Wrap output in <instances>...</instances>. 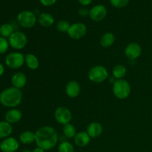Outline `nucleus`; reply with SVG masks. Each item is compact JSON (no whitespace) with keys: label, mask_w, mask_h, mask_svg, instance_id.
<instances>
[{"label":"nucleus","mask_w":152,"mask_h":152,"mask_svg":"<svg viewBox=\"0 0 152 152\" xmlns=\"http://www.w3.org/2000/svg\"><path fill=\"white\" fill-rule=\"evenodd\" d=\"M115 42L114 34L111 32H106L101 37L99 44L103 48H108L114 45Z\"/></svg>","instance_id":"20"},{"label":"nucleus","mask_w":152,"mask_h":152,"mask_svg":"<svg viewBox=\"0 0 152 152\" xmlns=\"http://www.w3.org/2000/svg\"><path fill=\"white\" fill-rule=\"evenodd\" d=\"M4 62L11 69H19L25 64V55L18 51L11 52L6 56Z\"/></svg>","instance_id":"6"},{"label":"nucleus","mask_w":152,"mask_h":152,"mask_svg":"<svg viewBox=\"0 0 152 152\" xmlns=\"http://www.w3.org/2000/svg\"><path fill=\"white\" fill-rule=\"evenodd\" d=\"M25 63L29 69L37 70L39 67V60L34 53H27L25 55Z\"/></svg>","instance_id":"19"},{"label":"nucleus","mask_w":152,"mask_h":152,"mask_svg":"<svg viewBox=\"0 0 152 152\" xmlns=\"http://www.w3.org/2000/svg\"><path fill=\"white\" fill-rule=\"evenodd\" d=\"M88 31L87 26L82 22H75L71 25L68 31V35L72 39H80L86 35Z\"/></svg>","instance_id":"8"},{"label":"nucleus","mask_w":152,"mask_h":152,"mask_svg":"<svg viewBox=\"0 0 152 152\" xmlns=\"http://www.w3.org/2000/svg\"><path fill=\"white\" fill-rule=\"evenodd\" d=\"M91 138L90 137L86 132H77L74 138V143L77 145V146L80 148H84L86 147L89 143Z\"/></svg>","instance_id":"18"},{"label":"nucleus","mask_w":152,"mask_h":152,"mask_svg":"<svg viewBox=\"0 0 152 152\" xmlns=\"http://www.w3.org/2000/svg\"><path fill=\"white\" fill-rule=\"evenodd\" d=\"M27 77L23 72H16L12 76L11 83L13 87L16 88L22 89L26 86L27 84Z\"/></svg>","instance_id":"16"},{"label":"nucleus","mask_w":152,"mask_h":152,"mask_svg":"<svg viewBox=\"0 0 152 152\" xmlns=\"http://www.w3.org/2000/svg\"><path fill=\"white\" fill-rule=\"evenodd\" d=\"M37 22L43 28H50L54 24L55 19L50 13L44 12L37 16Z\"/></svg>","instance_id":"17"},{"label":"nucleus","mask_w":152,"mask_h":152,"mask_svg":"<svg viewBox=\"0 0 152 152\" xmlns=\"http://www.w3.org/2000/svg\"><path fill=\"white\" fill-rule=\"evenodd\" d=\"M10 46L15 50H22L26 47L28 44V37L25 33L22 31H14L8 38Z\"/></svg>","instance_id":"7"},{"label":"nucleus","mask_w":152,"mask_h":152,"mask_svg":"<svg viewBox=\"0 0 152 152\" xmlns=\"http://www.w3.org/2000/svg\"><path fill=\"white\" fill-rule=\"evenodd\" d=\"M58 152H74V147L68 141H63L58 146Z\"/></svg>","instance_id":"27"},{"label":"nucleus","mask_w":152,"mask_h":152,"mask_svg":"<svg viewBox=\"0 0 152 152\" xmlns=\"http://www.w3.org/2000/svg\"><path fill=\"white\" fill-rule=\"evenodd\" d=\"M108 10L103 4H96L89 10V17L94 22L102 21L107 16Z\"/></svg>","instance_id":"10"},{"label":"nucleus","mask_w":152,"mask_h":152,"mask_svg":"<svg viewBox=\"0 0 152 152\" xmlns=\"http://www.w3.org/2000/svg\"><path fill=\"white\" fill-rule=\"evenodd\" d=\"M19 141L24 145H31L36 140L35 132L31 131H25L19 135Z\"/></svg>","instance_id":"21"},{"label":"nucleus","mask_w":152,"mask_h":152,"mask_svg":"<svg viewBox=\"0 0 152 152\" xmlns=\"http://www.w3.org/2000/svg\"><path fill=\"white\" fill-rule=\"evenodd\" d=\"M53 115L56 121L62 126L70 123L72 120V113L71 110L65 106H59L56 108Z\"/></svg>","instance_id":"9"},{"label":"nucleus","mask_w":152,"mask_h":152,"mask_svg":"<svg viewBox=\"0 0 152 152\" xmlns=\"http://www.w3.org/2000/svg\"><path fill=\"white\" fill-rule=\"evenodd\" d=\"M10 44L6 38L0 37V54H4L8 50Z\"/></svg>","instance_id":"28"},{"label":"nucleus","mask_w":152,"mask_h":152,"mask_svg":"<svg viewBox=\"0 0 152 152\" xmlns=\"http://www.w3.org/2000/svg\"><path fill=\"white\" fill-rule=\"evenodd\" d=\"M14 33V28L11 24L4 23L0 26V36L4 38H9Z\"/></svg>","instance_id":"24"},{"label":"nucleus","mask_w":152,"mask_h":152,"mask_svg":"<svg viewBox=\"0 0 152 152\" xmlns=\"http://www.w3.org/2000/svg\"><path fill=\"white\" fill-rule=\"evenodd\" d=\"M35 142L37 147L49 151L57 145L59 136L56 129L52 126H42L35 132Z\"/></svg>","instance_id":"1"},{"label":"nucleus","mask_w":152,"mask_h":152,"mask_svg":"<svg viewBox=\"0 0 152 152\" xmlns=\"http://www.w3.org/2000/svg\"><path fill=\"white\" fill-rule=\"evenodd\" d=\"M18 24L23 28H31L37 22V16L31 10H22L19 12L16 17Z\"/></svg>","instance_id":"5"},{"label":"nucleus","mask_w":152,"mask_h":152,"mask_svg":"<svg viewBox=\"0 0 152 152\" xmlns=\"http://www.w3.org/2000/svg\"><path fill=\"white\" fill-rule=\"evenodd\" d=\"M4 73V65L0 62V77H1V76L3 75Z\"/></svg>","instance_id":"33"},{"label":"nucleus","mask_w":152,"mask_h":152,"mask_svg":"<svg viewBox=\"0 0 152 152\" xmlns=\"http://www.w3.org/2000/svg\"><path fill=\"white\" fill-rule=\"evenodd\" d=\"M126 74H127V68H126V67L125 65H122V64L116 65L112 70L113 77L116 80H122V79H124Z\"/></svg>","instance_id":"23"},{"label":"nucleus","mask_w":152,"mask_h":152,"mask_svg":"<svg viewBox=\"0 0 152 152\" xmlns=\"http://www.w3.org/2000/svg\"><path fill=\"white\" fill-rule=\"evenodd\" d=\"M62 132H63V134L67 138H74L75 135L77 134V129H76L75 126L71 123L68 124L63 126V129H62Z\"/></svg>","instance_id":"25"},{"label":"nucleus","mask_w":152,"mask_h":152,"mask_svg":"<svg viewBox=\"0 0 152 152\" xmlns=\"http://www.w3.org/2000/svg\"><path fill=\"white\" fill-rule=\"evenodd\" d=\"M89 10L86 7H81L78 10V13L80 16L82 17H87L88 16H89Z\"/></svg>","instance_id":"30"},{"label":"nucleus","mask_w":152,"mask_h":152,"mask_svg":"<svg viewBox=\"0 0 152 152\" xmlns=\"http://www.w3.org/2000/svg\"><path fill=\"white\" fill-rule=\"evenodd\" d=\"M32 151L33 152H45V150L42 149V148H39V147H37V148H34Z\"/></svg>","instance_id":"34"},{"label":"nucleus","mask_w":152,"mask_h":152,"mask_svg":"<svg viewBox=\"0 0 152 152\" xmlns=\"http://www.w3.org/2000/svg\"><path fill=\"white\" fill-rule=\"evenodd\" d=\"M22 101V91L13 86L4 89L0 93V103L7 108H15L20 105Z\"/></svg>","instance_id":"2"},{"label":"nucleus","mask_w":152,"mask_h":152,"mask_svg":"<svg viewBox=\"0 0 152 152\" xmlns=\"http://www.w3.org/2000/svg\"><path fill=\"white\" fill-rule=\"evenodd\" d=\"M57 0H39L40 3L45 7H50L53 5Z\"/></svg>","instance_id":"31"},{"label":"nucleus","mask_w":152,"mask_h":152,"mask_svg":"<svg viewBox=\"0 0 152 152\" xmlns=\"http://www.w3.org/2000/svg\"><path fill=\"white\" fill-rule=\"evenodd\" d=\"M132 91L131 85L125 79L117 80L112 86V92L115 97L119 99H125L129 96Z\"/></svg>","instance_id":"3"},{"label":"nucleus","mask_w":152,"mask_h":152,"mask_svg":"<svg viewBox=\"0 0 152 152\" xmlns=\"http://www.w3.org/2000/svg\"><path fill=\"white\" fill-rule=\"evenodd\" d=\"M22 118V113L20 110L17 108H10L6 112L4 115L5 121L10 124H14L20 121Z\"/></svg>","instance_id":"15"},{"label":"nucleus","mask_w":152,"mask_h":152,"mask_svg":"<svg viewBox=\"0 0 152 152\" xmlns=\"http://www.w3.org/2000/svg\"><path fill=\"white\" fill-rule=\"evenodd\" d=\"M92 1H93V0H78L80 4H81V5H83V7H86V6L91 4Z\"/></svg>","instance_id":"32"},{"label":"nucleus","mask_w":152,"mask_h":152,"mask_svg":"<svg viewBox=\"0 0 152 152\" xmlns=\"http://www.w3.org/2000/svg\"><path fill=\"white\" fill-rule=\"evenodd\" d=\"M65 94L70 98H76L80 94L81 86L76 80H71L65 86Z\"/></svg>","instance_id":"13"},{"label":"nucleus","mask_w":152,"mask_h":152,"mask_svg":"<svg viewBox=\"0 0 152 152\" xmlns=\"http://www.w3.org/2000/svg\"><path fill=\"white\" fill-rule=\"evenodd\" d=\"M88 77L91 82L94 83H102L109 77V74L105 66L96 65L91 68L88 73Z\"/></svg>","instance_id":"4"},{"label":"nucleus","mask_w":152,"mask_h":152,"mask_svg":"<svg viewBox=\"0 0 152 152\" xmlns=\"http://www.w3.org/2000/svg\"><path fill=\"white\" fill-rule=\"evenodd\" d=\"M103 127L99 122H92L86 129V132L90 136L91 138H97L102 134Z\"/></svg>","instance_id":"14"},{"label":"nucleus","mask_w":152,"mask_h":152,"mask_svg":"<svg viewBox=\"0 0 152 152\" xmlns=\"http://www.w3.org/2000/svg\"><path fill=\"white\" fill-rule=\"evenodd\" d=\"M70 27H71L70 22L68 21L65 20V19L59 20L56 25V30L61 33H68Z\"/></svg>","instance_id":"26"},{"label":"nucleus","mask_w":152,"mask_h":152,"mask_svg":"<svg viewBox=\"0 0 152 152\" xmlns=\"http://www.w3.org/2000/svg\"><path fill=\"white\" fill-rule=\"evenodd\" d=\"M13 132V127L7 121H0V139L8 137Z\"/></svg>","instance_id":"22"},{"label":"nucleus","mask_w":152,"mask_h":152,"mask_svg":"<svg viewBox=\"0 0 152 152\" xmlns=\"http://www.w3.org/2000/svg\"><path fill=\"white\" fill-rule=\"evenodd\" d=\"M124 53L128 59L135 60L142 54V47L137 42H131L125 48Z\"/></svg>","instance_id":"11"},{"label":"nucleus","mask_w":152,"mask_h":152,"mask_svg":"<svg viewBox=\"0 0 152 152\" xmlns=\"http://www.w3.org/2000/svg\"><path fill=\"white\" fill-rule=\"evenodd\" d=\"M19 147V142L12 137L5 138L0 143V150L2 152H16Z\"/></svg>","instance_id":"12"},{"label":"nucleus","mask_w":152,"mask_h":152,"mask_svg":"<svg viewBox=\"0 0 152 152\" xmlns=\"http://www.w3.org/2000/svg\"><path fill=\"white\" fill-rule=\"evenodd\" d=\"M21 152H33V151H30V150H28V149H25V150H23V151Z\"/></svg>","instance_id":"35"},{"label":"nucleus","mask_w":152,"mask_h":152,"mask_svg":"<svg viewBox=\"0 0 152 152\" xmlns=\"http://www.w3.org/2000/svg\"><path fill=\"white\" fill-rule=\"evenodd\" d=\"M113 7L116 8H122L129 4L130 0H109Z\"/></svg>","instance_id":"29"}]
</instances>
